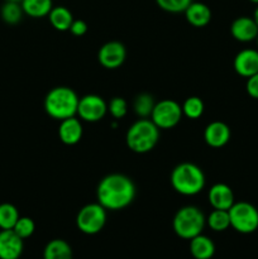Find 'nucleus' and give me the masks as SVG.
Instances as JSON below:
<instances>
[{
  "instance_id": "obj_24",
  "label": "nucleus",
  "mask_w": 258,
  "mask_h": 259,
  "mask_svg": "<svg viewBox=\"0 0 258 259\" xmlns=\"http://www.w3.org/2000/svg\"><path fill=\"white\" fill-rule=\"evenodd\" d=\"M207 225L214 232H224L230 227V218L228 210L214 209L206 219Z\"/></svg>"
},
{
  "instance_id": "obj_5",
  "label": "nucleus",
  "mask_w": 258,
  "mask_h": 259,
  "mask_svg": "<svg viewBox=\"0 0 258 259\" xmlns=\"http://www.w3.org/2000/svg\"><path fill=\"white\" fill-rule=\"evenodd\" d=\"M204 214L196 206H184L177 210L172 220V228L177 237L190 240L202 233L205 227Z\"/></svg>"
},
{
  "instance_id": "obj_35",
  "label": "nucleus",
  "mask_w": 258,
  "mask_h": 259,
  "mask_svg": "<svg viewBox=\"0 0 258 259\" xmlns=\"http://www.w3.org/2000/svg\"><path fill=\"white\" fill-rule=\"evenodd\" d=\"M254 40H255V42H257V47H258V35H257V38H255Z\"/></svg>"
},
{
  "instance_id": "obj_13",
  "label": "nucleus",
  "mask_w": 258,
  "mask_h": 259,
  "mask_svg": "<svg viewBox=\"0 0 258 259\" xmlns=\"http://www.w3.org/2000/svg\"><path fill=\"white\" fill-rule=\"evenodd\" d=\"M230 128L219 120L207 124L204 131V141L211 148H222L230 141Z\"/></svg>"
},
{
  "instance_id": "obj_11",
  "label": "nucleus",
  "mask_w": 258,
  "mask_h": 259,
  "mask_svg": "<svg viewBox=\"0 0 258 259\" xmlns=\"http://www.w3.org/2000/svg\"><path fill=\"white\" fill-rule=\"evenodd\" d=\"M23 248V239L14 230L0 232V259H19Z\"/></svg>"
},
{
  "instance_id": "obj_23",
  "label": "nucleus",
  "mask_w": 258,
  "mask_h": 259,
  "mask_svg": "<svg viewBox=\"0 0 258 259\" xmlns=\"http://www.w3.org/2000/svg\"><path fill=\"white\" fill-rule=\"evenodd\" d=\"M23 14H24V12L22 9V5L17 2H5L2 7V10H0L2 19L7 24L12 25L18 24L22 20Z\"/></svg>"
},
{
  "instance_id": "obj_4",
  "label": "nucleus",
  "mask_w": 258,
  "mask_h": 259,
  "mask_svg": "<svg viewBox=\"0 0 258 259\" xmlns=\"http://www.w3.org/2000/svg\"><path fill=\"white\" fill-rule=\"evenodd\" d=\"M159 141V129L147 118H142L129 126L125 143L132 152L144 154L151 152Z\"/></svg>"
},
{
  "instance_id": "obj_2",
  "label": "nucleus",
  "mask_w": 258,
  "mask_h": 259,
  "mask_svg": "<svg viewBox=\"0 0 258 259\" xmlns=\"http://www.w3.org/2000/svg\"><path fill=\"white\" fill-rule=\"evenodd\" d=\"M169 181L172 189L177 194L184 196H195L204 190L205 175L196 164L184 162L172 169Z\"/></svg>"
},
{
  "instance_id": "obj_17",
  "label": "nucleus",
  "mask_w": 258,
  "mask_h": 259,
  "mask_svg": "<svg viewBox=\"0 0 258 259\" xmlns=\"http://www.w3.org/2000/svg\"><path fill=\"white\" fill-rule=\"evenodd\" d=\"M184 13L187 23H190L192 27H206L211 20V10L204 3L192 2Z\"/></svg>"
},
{
  "instance_id": "obj_14",
  "label": "nucleus",
  "mask_w": 258,
  "mask_h": 259,
  "mask_svg": "<svg viewBox=\"0 0 258 259\" xmlns=\"http://www.w3.org/2000/svg\"><path fill=\"white\" fill-rule=\"evenodd\" d=\"M233 66L239 76L245 78L250 77L258 72V51L250 48L240 51L235 56Z\"/></svg>"
},
{
  "instance_id": "obj_34",
  "label": "nucleus",
  "mask_w": 258,
  "mask_h": 259,
  "mask_svg": "<svg viewBox=\"0 0 258 259\" xmlns=\"http://www.w3.org/2000/svg\"><path fill=\"white\" fill-rule=\"evenodd\" d=\"M250 3H254V4H257L258 5V0H249Z\"/></svg>"
},
{
  "instance_id": "obj_28",
  "label": "nucleus",
  "mask_w": 258,
  "mask_h": 259,
  "mask_svg": "<svg viewBox=\"0 0 258 259\" xmlns=\"http://www.w3.org/2000/svg\"><path fill=\"white\" fill-rule=\"evenodd\" d=\"M15 233L22 238L23 240L27 239V238L32 237L33 233L35 230V224L30 218L28 217H20L18 219V222L15 223L14 228H13Z\"/></svg>"
},
{
  "instance_id": "obj_29",
  "label": "nucleus",
  "mask_w": 258,
  "mask_h": 259,
  "mask_svg": "<svg viewBox=\"0 0 258 259\" xmlns=\"http://www.w3.org/2000/svg\"><path fill=\"white\" fill-rule=\"evenodd\" d=\"M108 111L114 119L119 120V119L124 118L126 113H128V104H126V101L123 98L115 96V98H113L109 101Z\"/></svg>"
},
{
  "instance_id": "obj_20",
  "label": "nucleus",
  "mask_w": 258,
  "mask_h": 259,
  "mask_svg": "<svg viewBox=\"0 0 258 259\" xmlns=\"http://www.w3.org/2000/svg\"><path fill=\"white\" fill-rule=\"evenodd\" d=\"M51 25L58 32H66L70 30L71 24L73 22L72 13L66 7H53L48 14Z\"/></svg>"
},
{
  "instance_id": "obj_32",
  "label": "nucleus",
  "mask_w": 258,
  "mask_h": 259,
  "mask_svg": "<svg viewBox=\"0 0 258 259\" xmlns=\"http://www.w3.org/2000/svg\"><path fill=\"white\" fill-rule=\"evenodd\" d=\"M253 19L255 20V23H257V25H258V7L255 8V10H254V15H253Z\"/></svg>"
},
{
  "instance_id": "obj_31",
  "label": "nucleus",
  "mask_w": 258,
  "mask_h": 259,
  "mask_svg": "<svg viewBox=\"0 0 258 259\" xmlns=\"http://www.w3.org/2000/svg\"><path fill=\"white\" fill-rule=\"evenodd\" d=\"M245 90H247L248 95H249L250 98L258 99V72L247 78Z\"/></svg>"
},
{
  "instance_id": "obj_8",
  "label": "nucleus",
  "mask_w": 258,
  "mask_h": 259,
  "mask_svg": "<svg viewBox=\"0 0 258 259\" xmlns=\"http://www.w3.org/2000/svg\"><path fill=\"white\" fill-rule=\"evenodd\" d=\"M182 108L177 101L164 99L154 105L151 114V120L158 129H172L181 121Z\"/></svg>"
},
{
  "instance_id": "obj_9",
  "label": "nucleus",
  "mask_w": 258,
  "mask_h": 259,
  "mask_svg": "<svg viewBox=\"0 0 258 259\" xmlns=\"http://www.w3.org/2000/svg\"><path fill=\"white\" fill-rule=\"evenodd\" d=\"M108 113V104L101 96L95 94H89L78 100L77 115L81 120L89 123L100 121Z\"/></svg>"
},
{
  "instance_id": "obj_6",
  "label": "nucleus",
  "mask_w": 258,
  "mask_h": 259,
  "mask_svg": "<svg viewBox=\"0 0 258 259\" xmlns=\"http://www.w3.org/2000/svg\"><path fill=\"white\" fill-rule=\"evenodd\" d=\"M230 227L242 234H250L258 229V210L247 201L234 202L229 210Z\"/></svg>"
},
{
  "instance_id": "obj_22",
  "label": "nucleus",
  "mask_w": 258,
  "mask_h": 259,
  "mask_svg": "<svg viewBox=\"0 0 258 259\" xmlns=\"http://www.w3.org/2000/svg\"><path fill=\"white\" fill-rule=\"evenodd\" d=\"M19 211L13 204H0V229L10 230L19 219Z\"/></svg>"
},
{
  "instance_id": "obj_12",
  "label": "nucleus",
  "mask_w": 258,
  "mask_h": 259,
  "mask_svg": "<svg viewBox=\"0 0 258 259\" xmlns=\"http://www.w3.org/2000/svg\"><path fill=\"white\" fill-rule=\"evenodd\" d=\"M230 34L238 42H252L258 35V25L250 17H239L233 20L230 25Z\"/></svg>"
},
{
  "instance_id": "obj_19",
  "label": "nucleus",
  "mask_w": 258,
  "mask_h": 259,
  "mask_svg": "<svg viewBox=\"0 0 258 259\" xmlns=\"http://www.w3.org/2000/svg\"><path fill=\"white\" fill-rule=\"evenodd\" d=\"M43 259H72L71 245L63 239H53L46 244Z\"/></svg>"
},
{
  "instance_id": "obj_25",
  "label": "nucleus",
  "mask_w": 258,
  "mask_h": 259,
  "mask_svg": "<svg viewBox=\"0 0 258 259\" xmlns=\"http://www.w3.org/2000/svg\"><path fill=\"white\" fill-rule=\"evenodd\" d=\"M182 114L189 119H199L204 114V101L199 96H190L181 105Z\"/></svg>"
},
{
  "instance_id": "obj_10",
  "label": "nucleus",
  "mask_w": 258,
  "mask_h": 259,
  "mask_svg": "<svg viewBox=\"0 0 258 259\" xmlns=\"http://www.w3.org/2000/svg\"><path fill=\"white\" fill-rule=\"evenodd\" d=\"M126 57V50L123 43L111 40L100 47L98 52V60L103 67L108 70H115L124 63Z\"/></svg>"
},
{
  "instance_id": "obj_3",
  "label": "nucleus",
  "mask_w": 258,
  "mask_h": 259,
  "mask_svg": "<svg viewBox=\"0 0 258 259\" xmlns=\"http://www.w3.org/2000/svg\"><path fill=\"white\" fill-rule=\"evenodd\" d=\"M80 98L77 94L67 86H57L48 91L45 98V110L56 120L71 118L77 114Z\"/></svg>"
},
{
  "instance_id": "obj_26",
  "label": "nucleus",
  "mask_w": 258,
  "mask_h": 259,
  "mask_svg": "<svg viewBox=\"0 0 258 259\" xmlns=\"http://www.w3.org/2000/svg\"><path fill=\"white\" fill-rule=\"evenodd\" d=\"M154 105H156V103H154L152 95H149V94H139L133 103L134 113L141 116V118H148V116H151Z\"/></svg>"
},
{
  "instance_id": "obj_27",
  "label": "nucleus",
  "mask_w": 258,
  "mask_h": 259,
  "mask_svg": "<svg viewBox=\"0 0 258 259\" xmlns=\"http://www.w3.org/2000/svg\"><path fill=\"white\" fill-rule=\"evenodd\" d=\"M156 3L164 12L177 14V13H184L192 0H156Z\"/></svg>"
},
{
  "instance_id": "obj_33",
  "label": "nucleus",
  "mask_w": 258,
  "mask_h": 259,
  "mask_svg": "<svg viewBox=\"0 0 258 259\" xmlns=\"http://www.w3.org/2000/svg\"><path fill=\"white\" fill-rule=\"evenodd\" d=\"M5 2H17V3H20L22 0H5Z\"/></svg>"
},
{
  "instance_id": "obj_1",
  "label": "nucleus",
  "mask_w": 258,
  "mask_h": 259,
  "mask_svg": "<svg viewBox=\"0 0 258 259\" xmlns=\"http://www.w3.org/2000/svg\"><path fill=\"white\" fill-rule=\"evenodd\" d=\"M136 185L128 176L111 174L99 182L96 199L104 209L116 211L129 206L136 197Z\"/></svg>"
},
{
  "instance_id": "obj_30",
  "label": "nucleus",
  "mask_w": 258,
  "mask_h": 259,
  "mask_svg": "<svg viewBox=\"0 0 258 259\" xmlns=\"http://www.w3.org/2000/svg\"><path fill=\"white\" fill-rule=\"evenodd\" d=\"M88 29V24H86L85 20L82 19H73L72 24H71L70 27V32L72 33L73 35H76V37H82V35H85Z\"/></svg>"
},
{
  "instance_id": "obj_18",
  "label": "nucleus",
  "mask_w": 258,
  "mask_h": 259,
  "mask_svg": "<svg viewBox=\"0 0 258 259\" xmlns=\"http://www.w3.org/2000/svg\"><path fill=\"white\" fill-rule=\"evenodd\" d=\"M190 253L195 259H211L215 254V244L206 235H197L190 239Z\"/></svg>"
},
{
  "instance_id": "obj_7",
  "label": "nucleus",
  "mask_w": 258,
  "mask_h": 259,
  "mask_svg": "<svg viewBox=\"0 0 258 259\" xmlns=\"http://www.w3.org/2000/svg\"><path fill=\"white\" fill-rule=\"evenodd\" d=\"M106 224V209L99 202L88 204L80 209L76 217L78 230L86 235L98 234Z\"/></svg>"
},
{
  "instance_id": "obj_15",
  "label": "nucleus",
  "mask_w": 258,
  "mask_h": 259,
  "mask_svg": "<svg viewBox=\"0 0 258 259\" xmlns=\"http://www.w3.org/2000/svg\"><path fill=\"white\" fill-rule=\"evenodd\" d=\"M58 138L66 146H75L82 138V124L76 116L63 119L58 126Z\"/></svg>"
},
{
  "instance_id": "obj_16",
  "label": "nucleus",
  "mask_w": 258,
  "mask_h": 259,
  "mask_svg": "<svg viewBox=\"0 0 258 259\" xmlns=\"http://www.w3.org/2000/svg\"><path fill=\"white\" fill-rule=\"evenodd\" d=\"M207 199L212 209L218 210H229L235 202L233 190L225 184L212 185L207 194Z\"/></svg>"
},
{
  "instance_id": "obj_21",
  "label": "nucleus",
  "mask_w": 258,
  "mask_h": 259,
  "mask_svg": "<svg viewBox=\"0 0 258 259\" xmlns=\"http://www.w3.org/2000/svg\"><path fill=\"white\" fill-rule=\"evenodd\" d=\"M24 14L32 18L48 17L52 10V0H22L20 2Z\"/></svg>"
}]
</instances>
